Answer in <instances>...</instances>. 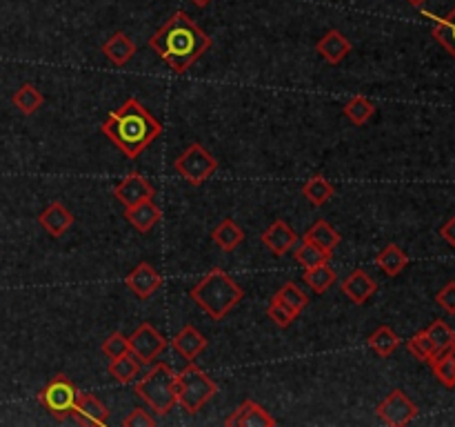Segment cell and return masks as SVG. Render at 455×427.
Listing matches in <instances>:
<instances>
[{"instance_id": "6da1fadb", "label": "cell", "mask_w": 455, "mask_h": 427, "mask_svg": "<svg viewBox=\"0 0 455 427\" xmlns=\"http://www.w3.org/2000/svg\"><path fill=\"white\" fill-rule=\"evenodd\" d=\"M213 40L191 20L189 13L176 12L154 36L149 47L172 67L176 74L189 71L204 53L212 49Z\"/></svg>"}, {"instance_id": "7a4b0ae2", "label": "cell", "mask_w": 455, "mask_h": 427, "mask_svg": "<svg viewBox=\"0 0 455 427\" xmlns=\"http://www.w3.org/2000/svg\"><path fill=\"white\" fill-rule=\"evenodd\" d=\"M100 132L123 151L127 158H138L156 138L163 136L164 127L138 98H127L118 109L107 116Z\"/></svg>"}, {"instance_id": "3957f363", "label": "cell", "mask_w": 455, "mask_h": 427, "mask_svg": "<svg viewBox=\"0 0 455 427\" xmlns=\"http://www.w3.org/2000/svg\"><path fill=\"white\" fill-rule=\"evenodd\" d=\"M191 298L196 305L213 320H222L231 310H235L244 296V289L234 280V276L227 274L220 267L209 270L198 283L191 287Z\"/></svg>"}, {"instance_id": "277c9868", "label": "cell", "mask_w": 455, "mask_h": 427, "mask_svg": "<svg viewBox=\"0 0 455 427\" xmlns=\"http://www.w3.org/2000/svg\"><path fill=\"white\" fill-rule=\"evenodd\" d=\"M136 394L154 409L158 416H167L178 405L176 374L167 363H151V369L136 383Z\"/></svg>"}, {"instance_id": "5b68a950", "label": "cell", "mask_w": 455, "mask_h": 427, "mask_svg": "<svg viewBox=\"0 0 455 427\" xmlns=\"http://www.w3.org/2000/svg\"><path fill=\"white\" fill-rule=\"evenodd\" d=\"M216 394L218 383L194 360L180 374H176L178 405H182L189 414H198L204 407V403H209Z\"/></svg>"}, {"instance_id": "8992f818", "label": "cell", "mask_w": 455, "mask_h": 427, "mask_svg": "<svg viewBox=\"0 0 455 427\" xmlns=\"http://www.w3.org/2000/svg\"><path fill=\"white\" fill-rule=\"evenodd\" d=\"M78 387L71 378H67L65 374H58L53 376L47 385L43 387V391L38 394L40 405L52 414L58 421H65V418L74 416L76 400H78Z\"/></svg>"}, {"instance_id": "52a82bcc", "label": "cell", "mask_w": 455, "mask_h": 427, "mask_svg": "<svg viewBox=\"0 0 455 427\" xmlns=\"http://www.w3.org/2000/svg\"><path fill=\"white\" fill-rule=\"evenodd\" d=\"M176 172L189 182L191 187H200L218 172V158L209 154L200 142H191L173 163Z\"/></svg>"}, {"instance_id": "ba28073f", "label": "cell", "mask_w": 455, "mask_h": 427, "mask_svg": "<svg viewBox=\"0 0 455 427\" xmlns=\"http://www.w3.org/2000/svg\"><path fill=\"white\" fill-rule=\"evenodd\" d=\"M169 341L151 323L138 325L136 332L129 336V351L140 360V365H151L164 350Z\"/></svg>"}, {"instance_id": "9c48e42d", "label": "cell", "mask_w": 455, "mask_h": 427, "mask_svg": "<svg viewBox=\"0 0 455 427\" xmlns=\"http://www.w3.org/2000/svg\"><path fill=\"white\" fill-rule=\"evenodd\" d=\"M376 414L382 423H387V425L403 427L409 425V423L418 416V405L409 399L404 390H394L387 394V399L382 400L380 405H378Z\"/></svg>"}, {"instance_id": "30bf717a", "label": "cell", "mask_w": 455, "mask_h": 427, "mask_svg": "<svg viewBox=\"0 0 455 427\" xmlns=\"http://www.w3.org/2000/svg\"><path fill=\"white\" fill-rule=\"evenodd\" d=\"M114 196H116V200H118V203L127 209V207H133V205L142 203V200L154 198L156 189H154V185H151V182L142 176V173L132 172L114 187Z\"/></svg>"}, {"instance_id": "8fae6325", "label": "cell", "mask_w": 455, "mask_h": 427, "mask_svg": "<svg viewBox=\"0 0 455 427\" xmlns=\"http://www.w3.org/2000/svg\"><path fill=\"white\" fill-rule=\"evenodd\" d=\"M124 285L132 289L133 296H138L140 301H147V298L154 296L163 287V276H160V271L151 262H138L127 274Z\"/></svg>"}, {"instance_id": "7c38bea8", "label": "cell", "mask_w": 455, "mask_h": 427, "mask_svg": "<svg viewBox=\"0 0 455 427\" xmlns=\"http://www.w3.org/2000/svg\"><path fill=\"white\" fill-rule=\"evenodd\" d=\"M262 245L271 249L275 256H284L298 245V234L287 221H274L260 236Z\"/></svg>"}, {"instance_id": "4fadbf2b", "label": "cell", "mask_w": 455, "mask_h": 427, "mask_svg": "<svg viewBox=\"0 0 455 427\" xmlns=\"http://www.w3.org/2000/svg\"><path fill=\"white\" fill-rule=\"evenodd\" d=\"M229 427H274L275 418L256 400H244L234 414L225 421Z\"/></svg>"}, {"instance_id": "5bb4252c", "label": "cell", "mask_w": 455, "mask_h": 427, "mask_svg": "<svg viewBox=\"0 0 455 427\" xmlns=\"http://www.w3.org/2000/svg\"><path fill=\"white\" fill-rule=\"evenodd\" d=\"M74 221H76L74 214H71L69 209L60 203V200H53V203H49L47 207L43 209V214L38 216L40 227H43V230L47 231L52 238H60V236L65 234L71 225H74Z\"/></svg>"}, {"instance_id": "9a60e30c", "label": "cell", "mask_w": 455, "mask_h": 427, "mask_svg": "<svg viewBox=\"0 0 455 427\" xmlns=\"http://www.w3.org/2000/svg\"><path fill=\"white\" fill-rule=\"evenodd\" d=\"M340 289L354 305H364L378 292V283L364 270H354L342 280Z\"/></svg>"}, {"instance_id": "2e32d148", "label": "cell", "mask_w": 455, "mask_h": 427, "mask_svg": "<svg viewBox=\"0 0 455 427\" xmlns=\"http://www.w3.org/2000/svg\"><path fill=\"white\" fill-rule=\"evenodd\" d=\"M74 416L78 418L80 423H84V425L100 427L107 425V421H109V409H107V405L102 403L100 399H96L93 394H78Z\"/></svg>"}, {"instance_id": "e0dca14e", "label": "cell", "mask_w": 455, "mask_h": 427, "mask_svg": "<svg viewBox=\"0 0 455 427\" xmlns=\"http://www.w3.org/2000/svg\"><path fill=\"white\" fill-rule=\"evenodd\" d=\"M124 218H127V222L133 230H138L140 234H147V231H151L158 225L160 218H163V212H160L158 205L154 203V198H149L133 205V207L124 209Z\"/></svg>"}, {"instance_id": "ac0fdd59", "label": "cell", "mask_w": 455, "mask_h": 427, "mask_svg": "<svg viewBox=\"0 0 455 427\" xmlns=\"http://www.w3.org/2000/svg\"><path fill=\"white\" fill-rule=\"evenodd\" d=\"M315 49H318V53L329 62V65H340V62L351 53V40L347 38L342 31L331 29L318 40Z\"/></svg>"}, {"instance_id": "d6986e66", "label": "cell", "mask_w": 455, "mask_h": 427, "mask_svg": "<svg viewBox=\"0 0 455 427\" xmlns=\"http://www.w3.org/2000/svg\"><path fill=\"white\" fill-rule=\"evenodd\" d=\"M102 53H105L116 67H124L133 56H136V43H133L124 31H116V34L102 44Z\"/></svg>"}, {"instance_id": "ffe728a7", "label": "cell", "mask_w": 455, "mask_h": 427, "mask_svg": "<svg viewBox=\"0 0 455 427\" xmlns=\"http://www.w3.org/2000/svg\"><path fill=\"white\" fill-rule=\"evenodd\" d=\"M173 347H176L178 351L182 354V359H187L191 363V360L198 359L200 351L207 347V338L203 336V334L198 332V329L194 327V325H185V327L180 329V332L173 336Z\"/></svg>"}, {"instance_id": "44dd1931", "label": "cell", "mask_w": 455, "mask_h": 427, "mask_svg": "<svg viewBox=\"0 0 455 427\" xmlns=\"http://www.w3.org/2000/svg\"><path fill=\"white\" fill-rule=\"evenodd\" d=\"M376 265L380 267L382 274H387L389 278H395L404 271V267L409 265V256L403 247H398L395 243H389L387 247H382L376 256Z\"/></svg>"}, {"instance_id": "7402d4cb", "label": "cell", "mask_w": 455, "mask_h": 427, "mask_svg": "<svg viewBox=\"0 0 455 427\" xmlns=\"http://www.w3.org/2000/svg\"><path fill=\"white\" fill-rule=\"evenodd\" d=\"M305 240L307 243L315 245V247L324 249V252L333 254V249L340 245L342 236L336 227H331L327 221H323V218H320V221H315L314 225L305 231Z\"/></svg>"}, {"instance_id": "603a6c76", "label": "cell", "mask_w": 455, "mask_h": 427, "mask_svg": "<svg viewBox=\"0 0 455 427\" xmlns=\"http://www.w3.org/2000/svg\"><path fill=\"white\" fill-rule=\"evenodd\" d=\"M109 376L114 381H118L120 385H129V383L138 381V376H140V360L132 351L124 356H118V359H111Z\"/></svg>"}, {"instance_id": "cb8c5ba5", "label": "cell", "mask_w": 455, "mask_h": 427, "mask_svg": "<svg viewBox=\"0 0 455 427\" xmlns=\"http://www.w3.org/2000/svg\"><path fill=\"white\" fill-rule=\"evenodd\" d=\"M212 240L218 247L225 249V252H231V249H235L244 240V231L240 230L238 222H235L234 218H225V221H220V225L212 231Z\"/></svg>"}, {"instance_id": "d4e9b609", "label": "cell", "mask_w": 455, "mask_h": 427, "mask_svg": "<svg viewBox=\"0 0 455 427\" xmlns=\"http://www.w3.org/2000/svg\"><path fill=\"white\" fill-rule=\"evenodd\" d=\"M338 280V274L336 270H333L329 262H323V265L318 267H311V270L305 271V283L309 285L311 292L315 294V296H323V294H327L329 289L333 287V283Z\"/></svg>"}, {"instance_id": "484cf974", "label": "cell", "mask_w": 455, "mask_h": 427, "mask_svg": "<svg viewBox=\"0 0 455 427\" xmlns=\"http://www.w3.org/2000/svg\"><path fill=\"white\" fill-rule=\"evenodd\" d=\"M333 194H336V187H333L324 176H314L302 185V196H305L314 207L327 205L329 200L333 198Z\"/></svg>"}, {"instance_id": "4316f807", "label": "cell", "mask_w": 455, "mask_h": 427, "mask_svg": "<svg viewBox=\"0 0 455 427\" xmlns=\"http://www.w3.org/2000/svg\"><path fill=\"white\" fill-rule=\"evenodd\" d=\"M367 345L371 347L378 356L387 359V356H391L400 347V336L389 327V325H382V327H378L376 332L369 336Z\"/></svg>"}, {"instance_id": "83f0119b", "label": "cell", "mask_w": 455, "mask_h": 427, "mask_svg": "<svg viewBox=\"0 0 455 427\" xmlns=\"http://www.w3.org/2000/svg\"><path fill=\"white\" fill-rule=\"evenodd\" d=\"M429 365L431 369H434L435 378H438L444 387H449V390L455 387V347L435 354L434 359L429 360Z\"/></svg>"}, {"instance_id": "f1b7e54d", "label": "cell", "mask_w": 455, "mask_h": 427, "mask_svg": "<svg viewBox=\"0 0 455 427\" xmlns=\"http://www.w3.org/2000/svg\"><path fill=\"white\" fill-rule=\"evenodd\" d=\"M12 102L16 105V109H20V114L31 116V114H36L40 107H43L44 98H43V93L38 92V87H34L31 83H25L20 89H18V92H13Z\"/></svg>"}, {"instance_id": "f546056e", "label": "cell", "mask_w": 455, "mask_h": 427, "mask_svg": "<svg viewBox=\"0 0 455 427\" xmlns=\"http://www.w3.org/2000/svg\"><path fill=\"white\" fill-rule=\"evenodd\" d=\"M274 301H278V302H283V305L291 307V310L296 311V314H302V311L307 310V305H309V296H307V294L302 292V289L298 287V285L293 283V280L284 283L283 287H280L278 292H275Z\"/></svg>"}, {"instance_id": "4dcf8cb0", "label": "cell", "mask_w": 455, "mask_h": 427, "mask_svg": "<svg viewBox=\"0 0 455 427\" xmlns=\"http://www.w3.org/2000/svg\"><path fill=\"white\" fill-rule=\"evenodd\" d=\"M427 334H429L431 342H434L435 354H440V351H447V350H451V347H455L453 327L449 323H444L443 318H435L434 323L427 327Z\"/></svg>"}, {"instance_id": "1f68e13d", "label": "cell", "mask_w": 455, "mask_h": 427, "mask_svg": "<svg viewBox=\"0 0 455 427\" xmlns=\"http://www.w3.org/2000/svg\"><path fill=\"white\" fill-rule=\"evenodd\" d=\"M293 256H296V261L300 262L305 270H311V267H318V265H323V262H329L331 254L324 252V249H320V247H315V245L307 243V240H302L300 245H296V247H293Z\"/></svg>"}, {"instance_id": "d6a6232c", "label": "cell", "mask_w": 455, "mask_h": 427, "mask_svg": "<svg viewBox=\"0 0 455 427\" xmlns=\"http://www.w3.org/2000/svg\"><path fill=\"white\" fill-rule=\"evenodd\" d=\"M373 114H376V105L364 96H354L345 105V116L351 120V123L358 125V127L367 125Z\"/></svg>"}, {"instance_id": "836d02e7", "label": "cell", "mask_w": 455, "mask_h": 427, "mask_svg": "<svg viewBox=\"0 0 455 427\" xmlns=\"http://www.w3.org/2000/svg\"><path fill=\"white\" fill-rule=\"evenodd\" d=\"M434 38L455 58V7L449 16L434 18Z\"/></svg>"}, {"instance_id": "e575fe53", "label": "cell", "mask_w": 455, "mask_h": 427, "mask_svg": "<svg viewBox=\"0 0 455 427\" xmlns=\"http://www.w3.org/2000/svg\"><path fill=\"white\" fill-rule=\"evenodd\" d=\"M407 350L411 351L418 360H425V363H429V360L435 356V347H434V342H431L427 329H422V332L413 334V336L409 338Z\"/></svg>"}, {"instance_id": "d590c367", "label": "cell", "mask_w": 455, "mask_h": 427, "mask_svg": "<svg viewBox=\"0 0 455 427\" xmlns=\"http://www.w3.org/2000/svg\"><path fill=\"white\" fill-rule=\"evenodd\" d=\"M267 316H269V318L274 320V323L278 325L280 329H287V327H291V323L300 314H296V311H293L291 307L283 305V302H278V301H274V298H271L269 307H267Z\"/></svg>"}, {"instance_id": "8d00e7d4", "label": "cell", "mask_w": 455, "mask_h": 427, "mask_svg": "<svg viewBox=\"0 0 455 427\" xmlns=\"http://www.w3.org/2000/svg\"><path fill=\"white\" fill-rule=\"evenodd\" d=\"M102 354L109 356V359H118V356L129 354V336L124 334L114 332L102 341Z\"/></svg>"}, {"instance_id": "74e56055", "label": "cell", "mask_w": 455, "mask_h": 427, "mask_svg": "<svg viewBox=\"0 0 455 427\" xmlns=\"http://www.w3.org/2000/svg\"><path fill=\"white\" fill-rule=\"evenodd\" d=\"M435 302H438L447 314L455 316V280H449V283L435 294Z\"/></svg>"}, {"instance_id": "f35d334b", "label": "cell", "mask_w": 455, "mask_h": 427, "mask_svg": "<svg viewBox=\"0 0 455 427\" xmlns=\"http://www.w3.org/2000/svg\"><path fill=\"white\" fill-rule=\"evenodd\" d=\"M124 427H151L156 425V418L149 416V412L142 407H136L129 412V416L123 421Z\"/></svg>"}, {"instance_id": "ab89813d", "label": "cell", "mask_w": 455, "mask_h": 427, "mask_svg": "<svg viewBox=\"0 0 455 427\" xmlns=\"http://www.w3.org/2000/svg\"><path fill=\"white\" fill-rule=\"evenodd\" d=\"M440 234H443V238L447 240L449 245H453L455 247V218H451L449 222H444L443 230H440Z\"/></svg>"}, {"instance_id": "60d3db41", "label": "cell", "mask_w": 455, "mask_h": 427, "mask_svg": "<svg viewBox=\"0 0 455 427\" xmlns=\"http://www.w3.org/2000/svg\"><path fill=\"white\" fill-rule=\"evenodd\" d=\"M191 3H194L196 7H200V9H203V7H207L209 3H213V0H191Z\"/></svg>"}, {"instance_id": "b9f144b4", "label": "cell", "mask_w": 455, "mask_h": 427, "mask_svg": "<svg viewBox=\"0 0 455 427\" xmlns=\"http://www.w3.org/2000/svg\"><path fill=\"white\" fill-rule=\"evenodd\" d=\"M409 4H413V7H422V4L427 3V0H407Z\"/></svg>"}]
</instances>
